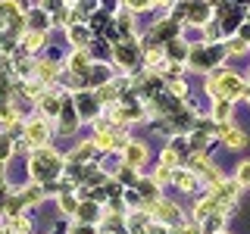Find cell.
Returning <instances> with one entry per match:
<instances>
[{
    "mask_svg": "<svg viewBox=\"0 0 250 234\" xmlns=\"http://www.w3.org/2000/svg\"><path fill=\"white\" fill-rule=\"evenodd\" d=\"M60 169H62V159L53 150H44V147H38V153H35V159H31V175L35 178H47V175H60Z\"/></svg>",
    "mask_w": 250,
    "mask_h": 234,
    "instance_id": "cell-1",
    "label": "cell"
},
{
    "mask_svg": "<svg viewBox=\"0 0 250 234\" xmlns=\"http://www.w3.org/2000/svg\"><path fill=\"white\" fill-rule=\"evenodd\" d=\"M22 234H25V231H22Z\"/></svg>",
    "mask_w": 250,
    "mask_h": 234,
    "instance_id": "cell-31",
    "label": "cell"
},
{
    "mask_svg": "<svg viewBox=\"0 0 250 234\" xmlns=\"http://www.w3.org/2000/svg\"><path fill=\"white\" fill-rule=\"evenodd\" d=\"M125 3H128L131 10H144V6H147V0H125Z\"/></svg>",
    "mask_w": 250,
    "mask_h": 234,
    "instance_id": "cell-24",
    "label": "cell"
},
{
    "mask_svg": "<svg viewBox=\"0 0 250 234\" xmlns=\"http://www.w3.org/2000/svg\"><path fill=\"white\" fill-rule=\"evenodd\" d=\"M172 94H178V97H182V94H185V81H172Z\"/></svg>",
    "mask_w": 250,
    "mask_h": 234,
    "instance_id": "cell-26",
    "label": "cell"
},
{
    "mask_svg": "<svg viewBox=\"0 0 250 234\" xmlns=\"http://www.w3.org/2000/svg\"><path fill=\"white\" fill-rule=\"evenodd\" d=\"M213 209H216V197H209V200L197 203V213H194V215H197V218H207L209 213H213Z\"/></svg>",
    "mask_w": 250,
    "mask_h": 234,
    "instance_id": "cell-16",
    "label": "cell"
},
{
    "mask_svg": "<svg viewBox=\"0 0 250 234\" xmlns=\"http://www.w3.org/2000/svg\"><path fill=\"white\" fill-rule=\"evenodd\" d=\"M222 140L225 147H231V150H241V147L247 144V135L241 128H231V125H222Z\"/></svg>",
    "mask_w": 250,
    "mask_h": 234,
    "instance_id": "cell-3",
    "label": "cell"
},
{
    "mask_svg": "<svg viewBox=\"0 0 250 234\" xmlns=\"http://www.w3.org/2000/svg\"><path fill=\"white\" fill-rule=\"evenodd\" d=\"M60 113H62V125H60V128H62V131H75V128H78V116L72 113V106L62 103Z\"/></svg>",
    "mask_w": 250,
    "mask_h": 234,
    "instance_id": "cell-4",
    "label": "cell"
},
{
    "mask_svg": "<svg viewBox=\"0 0 250 234\" xmlns=\"http://www.w3.org/2000/svg\"><path fill=\"white\" fill-rule=\"evenodd\" d=\"M41 44H44V35H41V31H28V35L22 38V47H25V50H38Z\"/></svg>",
    "mask_w": 250,
    "mask_h": 234,
    "instance_id": "cell-12",
    "label": "cell"
},
{
    "mask_svg": "<svg viewBox=\"0 0 250 234\" xmlns=\"http://www.w3.org/2000/svg\"><path fill=\"white\" fill-rule=\"evenodd\" d=\"M116 59H119L122 66H131V62H135V47H131V44H119V47H116Z\"/></svg>",
    "mask_w": 250,
    "mask_h": 234,
    "instance_id": "cell-8",
    "label": "cell"
},
{
    "mask_svg": "<svg viewBox=\"0 0 250 234\" xmlns=\"http://www.w3.org/2000/svg\"><path fill=\"white\" fill-rule=\"evenodd\" d=\"M188 16H191L194 25H200V22H207V19H209V6H207V3H194Z\"/></svg>",
    "mask_w": 250,
    "mask_h": 234,
    "instance_id": "cell-9",
    "label": "cell"
},
{
    "mask_svg": "<svg viewBox=\"0 0 250 234\" xmlns=\"http://www.w3.org/2000/svg\"><path fill=\"white\" fill-rule=\"evenodd\" d=\"M156 215H160V222H175L178 218V206H172V203H160V206H153Z\"/></svg>",
    "mask_w": 250,
    "mask_h": 234,
    "instance_id": "cell-7",
    "label": "cell"
},
{
    "mask_svg": "<svg viewBox=\"0 0 250 234\" xmlns=\"http://www.w3.org/2000/svg\"><path fill=\"white\" fill-rule=\"evenodd\" d=\"M38 78L53 81V78H57V66H53V62H41V66H38Z\"/></svg>",
    "mask_w": 250,
    "mask_h": 234,
    "instance_id": "cell-14",
    "label": "cell"
},
{
    "mask_svg": "<svg viewBox=\"0 0 250 234\" xmlns=\"http://www.w3.org/2000/svg\"><path fill=\"white\" fill-rule=\"evenodd\" d=\"M229 113H231V100H229V97H219V100H216V109H213V116H216V122H222V119H229Z\"/></svg>",
    "mask_w": 250,
    "mask_h": 234,
    "instance_id": "cell-10",
    "label": "cell"
},
{
    "mask_svg": "<svg viewBox=\"0 0 250 234\" xmlns=\"http://www.w3.org/2000/svg\"><path fill=\"white\" fill-rule=\"evenodd\" d=\"M69 38H72V44H78V47L88 44V31H84L82 25H72V28H69Z\"/></svg>",
    "mask_w": 250,
    "mask_h": 234,
    "instance_id": "cell-13",
    "label": "cell"
},
{
    "mask_svg": "<svg viewBox=\"0 0 250 234\" xmlns=\"http://www.w3.org/2000/svg\"><path fill=\"white\" fill-rule=\"evenodd\" d=\"M229 47H231V50H229V53H244V41H231Z\"/></svg>",
    "mask_w": 250,
    "mask_h": 234,
    "instance_id": "cell-25",
    "label": "cell"
},
{
    "mask_svg": "<svg viewBox=\"0 0 250 234\" xmlns=\"http://www.w3.org/2000/svg\"><path fill=\"white\" fill-rule=\"evenodd\" d=\"M172 181H175L178 187H182V191H194V184H197V181H194V175H191V172H175V175H172Z\"/></svg>",
    "mask_w": 250,
    "mask_h": 234,
    "instance_id": "cell-11",
    "label": "cell"
},
{
    "mask_svg": "<svg viewBox=\"0 0 250 234\" xmlns=\"http://www.w3.org/2000/svg\"><path fill=\"white\" fill-rule=\"evenodd\" d=\"M175 159H178V156H175V150H166V153H163V166H175Z\"/></svg>",
    "mask_w": 250,
    "mask_h": 234,
    "instance_id": "cell-22",
    "label": "cell"
},
{
    "mask_svg": "<svg viewBox=\"0 0 250 234\" xmlns=\"http://www.w3.org/2000/svg\"><path fill=\"white\" fill-rule=\"evenodd\" d=\"M0 116H13L10 109H6V103H3V100H0Z\"/></svg>",
    "mask_w": 250,
    "mask_h": 234,
    "instance_id": "cell-28",
    "label": "cell"
},
{
    "mask_svg": "<svg viewBox=\"0 0 250 234\" xmlns=\"http://www.w3.org/2000/svg\"><path fill=\"white\" fill-rule=\"evenodd\" d=\"M10 153H13V144H10V137L3 135V137H0V159H6Z\"/></svg>",
    "mask_w": 250,
    "mask_h": 234,
    "instance_id": "cell-21",
    "label": "cell"
},
{
    "mask_svg": "<svg viewBox=\"0 0 250 234\" xmlns=\"http://www.w3.org/2000/svg\"><path fill=\"white\" fill-rule=\"evenodd\" d=\"M97 147H104V150H113V135H106V128L97 131Z\"/></svg>",
    "mask_w": 250,
    "mask_h": 234,
    "instance_id": "cell-19",
    "label": "cell"
},
{
    "mask_svg": "<svg viewBox=\"0 0 250 234\" xmlns=\"http://www.w3.org/2000/svg\"><path fill=\"white\" fill-rule=\"evenodd\" d=\"M78 106H82L84 116H94V113H97V100H94V97H82V100H78Z\"/></svg>",
    "mask_w": 250,
    "mask_h": 234,
    "instance_id": "cell-18",
    "label": "cell"
},
{
    "mask_svg": "<svg viewBox=\"0 0 250 234\" xmlns=\"http://www.w3.org/2000/svg\"><path fill=\"white\" fill-rule=\"evenodd\" d=\"M238 184H250V162H241V169H238Z\"/></svg>",
    "mask_w": 250,
    "mask_h": 234,
    "instance_id": "cell-20",
    "label": "cell"
},
{
    "mask_svg": "<svg viewBox=\"0 0 250 234\" xmlns=\"http://www.w3.org/2000/svg\"><path fill=\"white\" fill-rule=\"evenodd\" d=\"M41 109L47 116H60L62 103H60V97H53V94H44V97H41Z\"/></svg>",
    "mask_w": 250,
    "mask_h": 234,
    "instance_id": "cell-6",
    "label": "cell"
},
{
    "mask_svg": "<svg viewBox=\"0 0 250 234\" xmlns=\"http://www.w3.org/2000/svg\"><path fill=\"white\" fill-rule=\"evenodd\" d=\"M41 197H44V191L35 184V187H28V191L22 194V203H31V206H35V203H41Z\"/></svg>",
    "mask_w": 250,
    "mask_h": 234,
    "instance_id": "cell-15",
    "label": "cell"
},
{
    "mask_svg": "<svg viewBox=\"0 0 250 234\" xmlns=\"http://www.w3.org/2000/svg\"><path fill=\"white\" fill-rule=\"evenodd\" d=\"M6 84H10V81H6V75H0V94L6 91Z\"/></svg>",
    "mask_w": 250,
    "mask_h": 234,
    "instance_id": "cell-29",
    "label": "cell"
},
{
    "mask_svg": "<svg viewBox=\"0 0 250 234\" xmlns=\"http://www.w3.org/2000/svg\"><path fill=\"white\" fill-rule=\"evenodd\" d=\"M60 209H62V213H75V209H78V200L72 197V194H62V197H60Z\"/></svg>",
    "mask_w": 250,
    "mask_h": 234,
    "instance_id": "cell-17",
    "label": "cell"
},
{
    "mask_svg": "<svg viewBox=\"0 0 250 234\" xmlns=\"http://www.w3.org/2000/svg\"><path fill=\"white\" fill-rule=\"evenodd\" d=\"M19 209H22V200H10V203H6V213H10V215H16V213H19Z\"/></svg>",
    "mask_w": 250,
    "mask_h": 234,
    "instance_id": "cell-23",
    "label": "cell"
},
{
    "mask_svg": "<svg viewBox=\"0 0 250 234\" xmlns=\"http://www.w3.org/2000/svg\"><path fill=\"white\" fill-rule=\"evenodd\" d=\"M50 137V125H47L44 119H35L25 125V140L31 147H44V140Z\"/></svg>",
    "mask_w": 250,
    "mask_h": 234,
    "instance_id": "cell-2",
    "label": "cell"
},
{
    "mask_svg": "<svg viewBox=\"0 0 250 234\" xmlns=\"http://www.w3.org/2000/svg\"><path fill=\"white\" fill-rule=\"evenodd\" d=\"M75 234H94V231H91V225H78V231H75Z\"/></svg>",
    "mask_w": 250,
    "mask_h": 234,
    "instance_id": "cell-27",
    "label": "cell"
},
{
    "mask_svg": "<svg viewBox=\"0 0 250 234\" xmlns=\"http://www.w3.org/2000/svg\"><path fill=\"white\" fill-rule=\"evenodd\" d=\"M125 162H128L131 169L141 166V162H144V147H141V144H128V150H125Z\"/></svg>",
    "mask_w": 250,
    "mask_h": 234,
    "instance_id": "cell-5",
    "label": "cell"
},
{
    "mask_svg": "<svg viewBox=\"0 0 250 234\" xmlns=\"http://www.w3.org/2000/svg\"><path fill=\"white\" fill-rule=\"evenodd\" d=\"M150 3H160V6H166V3H172V0H150Z\"/></svg>",
    "mask_w": 250,
    "mask_h": 234,
    "instance_id": "cell-30",
    "label": "cell"
}]
</instances>
